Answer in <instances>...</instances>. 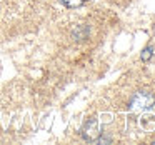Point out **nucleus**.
Masks as SVG:
<instances>
[{
  "label": "nucleus",
  "instance_id": "1",
  "mask_svg": "<svg viewBox=\"0 0 155 145\" xmlns=\"http://www.w3.org/2000/svg\"><path fill=\"white\" fill-rule=\"evenodd\" d=\"M130 110L137 112V114H147V112L155 110V100L150 94L145 92H138L130 102Z\"/></svg>",
  "mask_w": 155,
  "mask_h": 145
},
{
  "label": "nucleus",
  "instance_id": "2",
  "mask_svg": "<svg viewBox=\"0 0 155 145\" xmlns=\"http://www.w3.org/2000/svg\"><path fill=\"white\" fill-rule=\"evenodd\" d=\"M98 133H100V128H98L97 118H90V120L85 124L84 130H82V135H84L85 140L95 142V140H97V135H98Z\"/></svg>",
  "mask_w": 155,
  "mask_h": 145
},
{
  "label": "nucleus",
  "instance_id": "3",
  "mask_svg": "<svg viewBox=\"0 0 155 145\" xmlns=\"http://www.w3.org/2000/svg\"><path fill=\"white\" fill-rule=\"evenodd\" d=\"M60 2L65 5V7H70V8H74V7H80V5L84 4L85 0H60Z\"/></svg>",
  "mask_w": 155,
  "mask_h": 145
},
{
  "label": "nucleus",
  "instance_id": "4",
  "mask_svg": "<svg viewBox=\"0 0 155 145\" xmlns=\"http://www.w3.org/2000/svg\"><path fill=\"white\" fill-rule=\"evenodd\" d=\"M152 54H153V50H152V47H147V48H145L143 52H142V55H140V57H142V60H143V62L150 60Z\"/></svg>",
  "mask_w": 155,
  "mask_h": 145
}]
</instances>
